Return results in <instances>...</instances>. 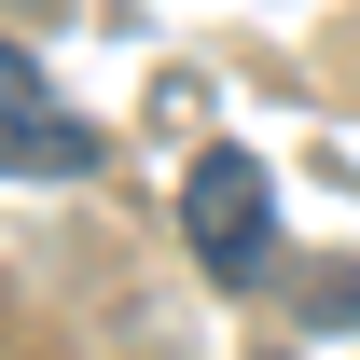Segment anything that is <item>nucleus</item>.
<instances>
[{
    "mask_svg": "<svg viewBox=\"0 0 360 360\" xmlns=\"http://www.w3.org/2000/svg\"><path fill=\"white\" fill-rule=\"evenodd\" d=\"M180 236H194V264L222 277V291H264L277 277V194L250 153H194L180 167Z\"/></svg>",
    "mask_w": 360,
    "mask_h": 360,
    "instance_id": "obj_1",
    "label": "nucleus"
},
{
    "mask_svg": "<svg viewBox=\"0 0 360 360\" xmlns=\"http://www.w3.org/2000/svg\"><path fill=\"white\" fill-rule=\"evenodd\" d=\"M97 167H111V139L42 84V56L0 42V180H97Z\"/></svg>",
    "mask_w": 360,
    "mask_h": 360,
    "instance_id": "obj_2",
    "label": "nucleus"
},
{
    "mask_svg": "<svg viewBox=\"0 0 360 360\" xmlns=\"http://www.w3.org/2000/svg\"><path fill=\"white\" fill-rule=\"evenodd\" d=\"M305 319H333V333H360V264H319V277H305Z\"/></svg>",
    "mask_w": 360,
    "mask_h": 360,
    "instance_id": "obj_3",
    "label": "nucleus"
},
{
    "mask_svg": "<svg viewBox=\"0 0 360 360\" xmlns=\"http://www.w3.org/2000/svg\"><path fill=\"white\" fill-rule=\"evenodd\" d=\"M264 360H277V347H264Z\"/></svg>",
    "mask_w": 360,
    "mask_h": 360,
    "instance_id": "obj_4",
    "label": "nucleus"
}]
</instances>
